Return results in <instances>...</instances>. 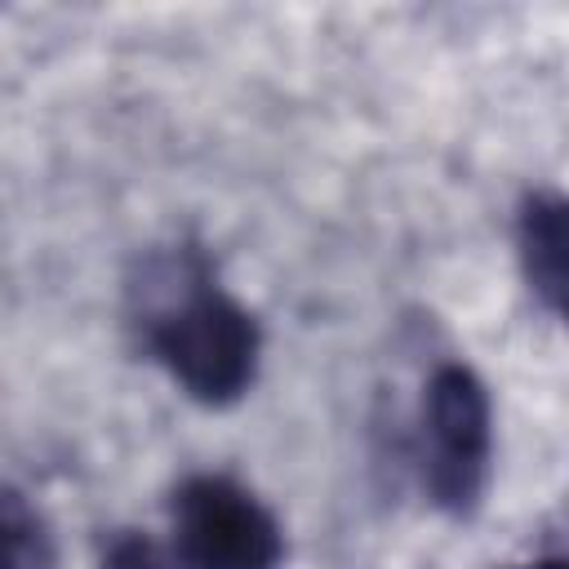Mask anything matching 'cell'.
Instances as JSON below:
<instances>
[{
	"mask_svg": "<svg viewBox=\"0 0 569 569\" xmlns=\"http://www.w3.org/2000/svg\"><path fill=\"white\" fill-rule=\"evenodd\" d=\"M156 284H142V342L151 360L209 409L236 405L258 378L262 329L244 302H236L187 249L151 267Z\"/></svg>",
	"mask_w": 569,
	"mask_h": 569,
	"instance_id": "1",
	"label": "cell"
},
{
	"mask_svg": "<svg viewBox=\"0 0 569 569\" xmlns=\"http://www.w3.org/2000/svg\"><path fill=\"white\" fill-rule=\"evenodd\" d=\"M418 471L427 498L449 516H471L493 471V405L476 369L449 360L422 387Z\"/></svg>",
	"mask_w": 569,
	"mask_h": 569,
	"instance_id": "2",
	"label": "cell"
},
{
	"mask_svg": "<svg viewBox=\"0 0 569 569\" xmlns=\"http://www.w3.org/2000/svg\"><path fill=\"white\" fill-rule=\"evenodd\" d=\"M178 569H280L284 533L271 507L231 476H187L173 489Z\"/></svg>",
	"mask_w": 569,
	"mask_h": 569,
	"instance_id": "3",
	"label": "cell"
},
{
	"mask_svg": "<svg viewBox=\"0 0 569 569\" xmlns=\"http://www.w3.org/2000/svg\"><path fill=\"white\" fill-rule=\"evenodd\" d=\"M516 253L529 293L560 316L565 311V200L556 191H529L516 213Z\"/></svg>",
	"mask_w": 569,
	"mask_h": 569,
	"instance_id": "4",
	"label": "cell"
},
{
	"mask_svg": "<svg viewBox=\"0 0 569 569\" xmlns=\"http://www.w3.org/2000/svg\"><path fill=\"white\" fill-rule=\"evenodd\" d=\"M0 569H58L49 520L13 485H0Z\"/></svg>",
	"mask_w": 569,
	"mask_h": 569,
	"instance_id": "5",
	"label": "cell"
},
{
	"mask_svg": "<svg viewBox=\"0 0 569 569\" xmlns=\"http://www.w3.org/2000/svg\"><path fill=\"white\" fill-rule=\"evenodd\" d=\"M98 569H178V560L151 533H142V529H116L102 542Z\"/></svg>",
	"mask_w": 569,
	"mask_h": 569,
	"instance_id": "6",
	"label": "cell"
},
{
	"mask_svg": "<svg viewBox=\"0 0 569 569\" xmlns=\"http://www.w3.org/2000/svg\"><path fill=\"white\" fill-rule=\"evenodd\" d=\"M516 569H565L560 556H542V560H529V565H516Z\"/></svg>",
	"mask_w": 569,
	"mask_h": 569,
	"instance_id": "7",
	"label": "cell"
}]
</instances>
